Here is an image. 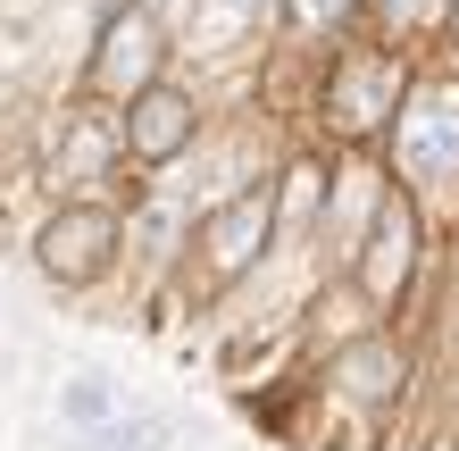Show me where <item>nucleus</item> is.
<instances>
[{"mask_svg":"<svg viewBox=\"0 0 459 451\" xmlns=\"http://www.w3.org/2000/svg\"><path fill=\"white\" fill-rule=\"evenodd\" d=\"M284 9H292V25L326 34V25H342V17H351V0H284Z\"/></svg>","mask_w":459,"mask_h":451,"instance_id":"obj_12","label":"nucleus"},{"mask_svg":"<svg viewBox=\"0 0 459 451\" xmlns=\"http://www.w3.org/2000/svg\"><path fill=\"white\" fill-rule=\"evenodd\" d=\"M359 276H368L376 301L401 293V276H410V201H385V226H376V251H368Z\"/></svg>","mask_w":459,"mask_h":451,"instance_id":"obj_6","label":"nucleus"},{"mask_svg":"<svg viewBox=\"0 0 459 451\" xmlns=\"http://www.w3.org/2000/svg\"><path fill=\"white\" fill-rule=\"evenodd\" d=\"M267 234H276V193H234L209 209V226H201V268L234 284V276H251L259 268V251H267Z\"/></svg>","mask_w":459,"mask_h":451,"instance_id":"obj_1","label":"nucleus"},{"mask_svg":"<svg viewBox=\"0 0 459 451\" xmlns=\"http://www.w3.org/2000/svg\"><path fill=\"white\" fill-rule=\"evenodd\" d=\"M109 151H117V143L100 134L92 117H75V126H67V143H59V176H92V168H109Z\"/></svg>","mask_w":459,"mask_h":451,"instance_id":"obj_10","label":"nucleus"},{"mask_svg":"<svg viewBox=\"0 0 459 451\" xmlns=\"http://www.w3.org/2000/svg\"><path fill=\"white\" fill-rule=\"evenodd\" d=\"M342 393H359V402H385L393 393V351L385 343H359V351L342 360Z\"/></svg>","mask_w":459,"mask_h":451,"instance_id":"obj_9","label":"nucleus"},{"mask_svg":"<svg viewBox=\"0 0 459 451\" xmlns=\"http://www.w3.org/2000/svg\"><path fill=\"white\" fill-rule=\"evenodd\" d=\"M393 100H401V67L385 59V50H351V59L334 67V92H326V117H334V134H376V126L393 117Z\"/></svg>","mask_w":459,"mask_h":451,"instance_id":"obj_3","label":"nucleus"},{"mask_svg":"<svg viewBox=\"0 0 459 451\" xmlns=\"http://www.w3.org/2000/svg\"><path fill=\"white\" fill-rule=\"evenodd\" d=\"M151 75H159V17L134 0V9H117L109 25H100V59H92L84 84H92V92H126V100H134Z\"/></svg>","mask_w":459,"mask_h":451,"instance_id":"obj_4","label":"nucleus"},{"mask_svg":"<svg viewBox=\"0 0 459 451\" xmlns=\"http://www.w3.org/2000/svg\"><path fill=\"white\" fill-rule=\"evenodd\" d=\"M117 143H126L134 159H176L184 143H193V100L151 75V84L126 100V134H117Z\"/></svg>","mask_w":459,"mask_h":451,"instance_id":"obj_5","label":"nucleus"},{"mask_svg":"<svg viewBox=\"0 0 459 451\" xmlns=\"http://www.w3.org/2000/svg\"><path fill=\"white\" fill-rule=\"evenodd\" d=\"M59 410L75 418V427H92V435H100V427L117 418V393H109V377H92V368H84V377H67V385H59Z\"/></svg>","mask_w":459,"mask_h":451,"instance_id":"obj_7","label":"nucleus"},{"mask_svg":"<svg viewBox=\"0 0 459 451\" xmlns=\"http://www.w3.org/2000/svg\"><path fill=\"white\" fill-rule=\"evenodd\" d=\"M42 276H59V284H92V276H109V259H117V218L109 209H59V218L42 226Z\"/></svg>","mask_w":459,"mask_h":451,"instance_id":"obj_2","label":"nucleus"},{"mask_svg":"<svg viewBox=\"0 0 459 451\" xmlns=\"http://www.w3.org/2000/svg\"><path fill=\"white\" fill-rule=\"evenodd\" d=\"M259 9H267V0H201V42L209 50H234L259 25Z\"/></svg>","mask_w":459,"mask_h":451,"instance_id":"obj_8","label":"nucleus"},{"mask_svg":"<svg viewBox=\"0 0 459 451\" xmlns=\"http://www.w3.org/2000/svg\"><path fill=\"white\" fill-rule=\"evenodd\" d=\"M159 443H168V418H109L92 435V451H159Z\"/></svg>","mask_w":459,"mask_h":451,"instance_id":"obj_11","label":"nucleus"}]
</instances>
